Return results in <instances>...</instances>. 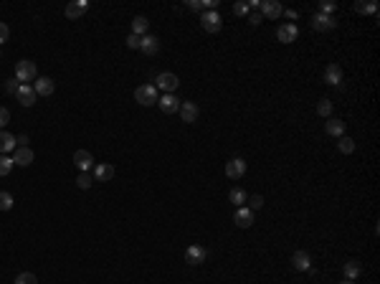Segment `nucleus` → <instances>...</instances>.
<instances>
[{
	"label": "nucleus",
	"instance_id": "1",
	"mask_svg": "<svg viewBox=\"0 0 380 284\" xmlns=\"http://www.w3.org/2000/svg\"><path fill=\"white\" fill-rule=\"evenodd\" d=\"M135 99H137L142 107H152V104H157V99H160L157 86H155V84H142V86H137Z\"/></svg>",
	"mask_w": 380,
	"mask_h": 284
},
{
	"label": "nucleus",
	"instance_id": "2",
	"mask_svg": "<svg viewBox=\"0 0 380 284\" xmlns=\"http://www.w3.org/2000/svg\"><path fill=\"white\" fill-rule=\"evenodd\" d=\"M200 26H203V31H208V33H218V31L223 28V18H221L218 10H206V13L200 15Z\"/></svg>",
	"mask_w": 380,
	"mask_h": 284
},
{
	"label": "nucleus",
	"instance_id": "3",
	"mask_svg": "<svg viewBox=\"0 0 380 284\" xmlns=\"http://www.w3.org/2000/svg\"><path fill=\"white\" fill-rule=\"evenodd\" d=\"M36 76H38V69H36L33 61H18L15 64V79L20 84L23 81H36Z\"/></svg>",
	"mask_w": 380,
	"mask_h": 284
},
{
	"label": "nucleus",
	"instance_id": "4",
	"mask_svg": "<svg viewBox=\"0 0 380 284\" xmlns=\"http://www.w3.org/2000/svg\"><path fill=\"white\" fill-rule=\"evenodd\" d=\"M155 81H157L155 86H157V89H162V94H175V89L180 86V79H178L175 74H170V71L160 74Z\"/></svg>",
	"mask_w": 380,
	"mask_h": 284
},
{
	"label": "nucleus",
	"instance_id": "5",
	"mask_svg": "<svg viewBox=\"0 0 380 284\" xmlns=\"http://www.w3.org/2000/svg\"><path fill=\"white\" fill-rule=\"evenodd\" d=\"M180 117H183V122L185 125H193V122H198V117H200V109H198V104L195 102H180Z\"/></svg>",
	"mask_w": 380,
	"mask_h": 284
},
{
	"label": "nucleus",
	"instance_id": "6",
	"mask_svg": "<svg viewBox=\"0 0 380 284\" xmlns=\"http://www.w3.org/2000/svg\"><path fill=\"white\" fill-rule=\"evenodd\" d=\"M259 10H261V15L269 18V20H276V18L284 15V8H282V3H276V0H264Z\"/></svg>",
	"mask_w": 380,
	"mask_h": 284
},
{
	"label": "nucleus",
	"instance_id": "7",
	"mask_svg": "<svg viewBox=\"0 0 380 284\" xmlns=\"http://www.w3.org/2000/svg\"><path fill=\"white\" fill-rule=\"evenodd\" d=\"M276 38H279L282 43H294V41L299 38V28H297L294 23H284V26L276 28Z\"/></svg>",
	"mask_w": 380,
	"mask_h": 284
},
{
	"label": "nucleus",
	"instance_id": "8",
	"mask_svg": "<svg viewBox=\"0 0 380 284\" xmlns=\"http://www.w3.org/2000/svg\"><path fill=\"white\" fill-rule=\"evenodd\" d=\"M243 173H246V162H243V157H233V160H228L226 162V178L228 180H238V178H243Z\"/></svg>",
	"mask_w": 380,
	"mask_h": 284
},
{
	"label": "nucleus",
	"instance_id": "9",
	"mask_svg": "<svg viewBox=\"0 0 380 284\" xmlns=\"http://www.w3.org/2000/svg\"><path fill=\"white\" fill-rule=\"evenodd\" d=\"M86 10H89V3H86V0H74V3H69V5L64 8V15H66L69 20H79Z\"/></svg>",
	"mask_w": 380,
	"mask_h": 284
},
{
	"label": "nucleus",
	"instance_id": "10",
	"mask_svg": "<svg viewBox=\"0 0 380 284\" xmlns=\"http://www.w3.org/2000/svg\"><path fill=\"white\" fill-rule=\"evenodd\" d=\"M335 26H337V20H335L332 15H322V13H314V15H312V28L319 31V33H322V31H332Z\"/></svg>",
	"mask_w": 380,
	"mask_h": 284
},
{
	"label": "nucleus",
	"instance_id": "11",
	"mask_svg": "<svg viewBox=\"0 0 380 284\" xmlns=\"http://www.w3.org/2000/svg\"><path fill=\"white\" fill-rule=\"evenodd\" d=\"M33 91H36L38 97H51V94L56 91V84H54V79H51V76H41V79H36Z\"/></svg>",
	"mask_w": 380,
	"mask_h": 284
},
{
	"label": "nucleus",
	"instance_id": "12",
	"mask_svg": "<svg viewBox=\"0 0 380 284\" xmlns=\"http://www.w3.org/2000/svg\"><path fill=\"white\" fill-rule=\"evenodd\" d=\"M233 223H236L238 228H248V226H254V211L246 208V206L236 208V213H233Z\"/></svg>",
	"mask_w": 380,
	"mask_h": 284
},
{
	"label": "nucleus",
	"instance_id": "13",
	"mask_svg": "<svg viewBox=\"0 0 380 284\" xmlns=\"http://www.w3.org/2000/svg\"><path fill=\"white\" fill-rule=\"evenodd\" d=\"M157 107L165 112V114H175L180 109V99L175 94H162V99H157Z\"/></svg>",
	"mask_w": 380,
	"mask_h": 284
},
{
	"label": "nucleus",
	"instance_id": "14",
	"mask_svg": "<svg viewBox=\"0 0 380 284\" xmlns=\"http://www.w3.org/2000/svg\"><path fill=\"white\" fill-rule=\"evenodd\" d=\"M33 150L31 147H15L13 150V165H20V168H26V165H31L33 162Z\"/></svg>",
	"mask_w": 380,
	"mask_h": 284
},
{
	"label": "nucleus",
	"instance_id": "15",
	"mask_svg": "<svg viewBox=\"0 0 380 284\" xmlns=\"http://www.w3.org/2000/svg\"><path fill=\"white\" fill-rule=\"evenodd\" d=\"M324 81H327L330 86L342 89V69H340V64H330V66L324 69Z\"/></svg>",
	"mask_w": 380,
	"mask_h": 284
},
{
	"label": "nucleus",
	"instance_id": "16",
	"mask_svg": "<svg viewBox=\"0 0 380 284\" xmlns=\"http://www.w3.org/2000/svg\"><path fill=\"white\" fill-rule=\"evenodd\" d=\"M15 97H18V102H20L23 107H33L38 94L33 91V86H28V84H20V89H18V94H15Z\"/></svg>",
	"mask_w": 380,
	"mask_h": 284
},
{
	"label": "nucleus",
	"instance_id": "17",
	"mask_svg": "<svg viewBox=\"0 0 380 284\" xmlns=\"http://www.w3.org/2000/svg\"><path fill=\"white\" fill-rule=\"evenodd\" d=\"M185 262H188L190 267L203 264V262H206V249H203V246H188V251H185Z\"/></svg>",
	"mask_w": 380,
	"mask_h": 284
},
{
	"label": "nucleus",
	"instance_id": "18",
	"mask_svg": "<svg viewBox=\"0 0 380 284\" xmlns=\"http://www.w3.org/2000/svg\"><path fill=\"white\" fill-rule=\"evenodd\" d=\"M74 165L81 170V173H86V170L94 165V157H91V152H89V150H76V152H74Z\"/></svg>",
	"mask_w": 380,
	"mask_h": 284
},
{
	"label": "nucleus",
	"instance_id": "19",
	"mask_svg": "<svg viewBox=\"0 0 380 284\" xmlns=\"http://www.w3.org/2000/svg\"><path fill=\"white\" fill-rule=\"evenodd\" d=\"M94 178L102 180V183L112 180V178H114V165H112V162H99V165L94 168Z\"/></svg>",
	"mask_w": 380,
	"mask_h": 284
},
{
	"label": "nucleus",
	"instance_id": "20",
	"mask_svg": "<svg viewBox=\"0 0 380 284\" xmlns=\"http://www.w3.org/2000/svg\"><path fill=\"white\" fill-rule=\"evenodd\" d=\"M140 51L142 54H147V56H155L157 51H160V38L157 36H142V46H140Z\"/></svg>",
	"mask_w": 380,
	"mask_h": 284
},
{
	"label": "nucleus",
	"instance_id": "21",
	"mask_svg": "<svg viewBox=\"0 0 380 284\" xmlns=\"http://www.w3.org/2000/svg\"><path fill=\"white\" fill-rule=\"evenodd\" d=\"M18 147V142L15 137L10 135V132H5V130H0V155H8V152H13Z\"/></svg>",
	"mask_w": 380,
	"mask_h": 284
},
{
	"label": "nucleus",
	"instance_id": "22",
	"mask_svg": "<svg viewBox=\"0 0 380 284\" xmlns=\"http://www.w3.org/2000/svg\"><path fill=\"white\" fill-rule=\"evenodd\" d=\"M292 267H294L297 272H309V267H312L309 254H307V251H297V254L292 256Z\"/></svg>",
	"mask_w": 380,
	"mask_h": 284
},
{
	"label": "nucleus",
	"instance_id": "23",
	"mask_svg": "<svg viewBox=\"0 0 380 284\" xmlns=\"http://www.w3.org/2000/svg\"><path fill=\"white\" fill-rule=\"evenodd\" d=\"M324 132L332 135V137H342L345 135V122L342 120H330V122H324Z\"/></svg>",
	"mask_w": 380,
	"mask_h": 284
},
{
	"label": "nucleus",
	"instance_id": "24",
	"mask_svg": "<svg viewBox=\"0 0 380 284\" xmlns=\"http://www.w3.org/2000/svg\"><path fill=\"white\" fill-rule=\"evenodd\" d=\"M342 272H345L347 282H355V279L360 277L363 267H360V262H345V264H342Z\"/></svg>",
	"mask_w": 380,
	"mask_h": 284
},
{
	"label": "nucleus",
	"instance_id": "25",
	"mask_svg": "<svg viewBox=\"0 0 380 284\" xmlns=\"http://www.w3.org/2000/svg\"><path fill=\"white\" fill-rule=\"evenodd\" d=\"M355 13H360V15H375L378 13V3H373V0H358L355 3Z\"/></svg>",
	"mask_w": 380,
	"mask_h": 284
},
{
	"label": "nucleus",
	"instance_id": "26",
	"mask_svg": "<svg viewBox=\"0 0 380 284\" xmlns=\"http://www.w3.org/2000/svg\"><path fill=\"white\" fill-rule=\"evenodd\" d=\"M147 26H150L147 18H145V15H137V18L132 20V33H135V36H147Z\"/></svg>",
	"mask_w": 380,
	"mask_h": 284
},
{
	"label": "nucleus",
	"instance_id": "27",
	"mask_svg": "<svg viewBox=\"0 0 380 284\" xmlns=\"http://www.w3.org/2000/svg\"><path fill=\"white\" fill-rule=\"evenodd\" d=\"M246 198H248V196H246L241 188H231V193H228V201H231V203H236L238 208L246 203Z\"/></svg>",
	"mask_w": 380,
	"mask_h": 284
},
{
	"label": "nucleus",
	"instance_id": "28",
	"mask_svg": "<svg viewBox=\"0 0 380 284\" xmlns=\"http://www.w3.org/2000/svg\"><path fill=\"white\" fill-rule=\"evenodd\" d=\"M337 150H340L342 155H350V152L355 150V142L350 140V137H345V135H342V137H337Z\"/></svg>",
	"mask_w": 380,
	"mask_h": 284
},
{
	"label": "nucleus",
	"instance_id": "29",
	"mask_svg": "<svg viewBox=\"0 0 380 284\" xmlns=\"http://www.w3.org/2000/svg\"><path fill=\"white\" fill-rule=\"evenodd\" d=\"M76 185H79L81 191H89V188L94 185V175H89V173H79V178H76Z\"/></svg>",
	"mask_w": 380,
	"mask_h": 284
},
{
	"label": "nucleus",
	"instance_id": "30",
	"mask_svg": "<svg viewBox=\"0 0 380 284\" xmlns=\"http://www.w3.org/2000/svg\"><path fill=\"white\" fill-rule=\"evenodd\" d=\"M317 114L319 117H330L332 114V102L330 99H319L317 102Z\"/></svg>",
	"mask_w": 380,
	"mask_h": 284
},
{
	"label": "nucleus",
	"instance_id": "31",
	"mask_svg": "<svg viewBox=\"0 0 380 284\" xmlns=\"http://www.w3.org/2000/svg\"><path fill=\"white\" fill-rule=\"evenodd\" d=\"M10 170H13V157H8V155H0V178H5Z\"/></svg>",
	"mask_w": 380,
	"mask_h": 284
},
{
	"label": "nucleus",
	"instance_id": "32",
	"mask_svg": "<svg viewBox=\"0 0 380 284\" xmlns=\"http://www.w3.org/2000/svg\"><path fill=\"white\" fill-rule=\"evenodd\" d=\"M233 13H236L238 18H246V15L251 13V8H248V3H243V0H238V3L233 5Z\"/></svg>",
	"mask_w": 380,
	"mask_h": 284
},
{
	"label": "nucleus",
	"instance_id": "33",
	"mask_svg": "<svg viewBox=\"0 0 380 284\" xmlns=\"http://www.w3.org/2000/svg\"><path fill=\"white\" fill-rule=\"evenodd\" d=\"M3 89H5V94H18V89H20V81H18V79H5Z\"/></svg>",
	"mask_w": 380,
	"mask_h": 284
},
{
	"label": "nucleus",
	"instance_id": "34",
	"mask_svg": "<svg viewBox=\"0 0 380 284\" xmlns=\"http://www.w3.org/2000/svg\"><path fill=\"white\" fill-rule=\"evenodd\" d=\"M10 208H13V196L0 191V211H10Z\"/></svg>",
	"mask_w": 380,
	"mask_h": 284
},
{
	"label": "nucleus",
	"instance_id": "35",
	"mask_svg": "<svg viewBox=\"0 0 380 284\" xmlns=\"http://www.w3.org/2000/svg\"><path fill=\"white\" fill-rule=\"evenodd\" d=\"M15 284H38V279H36V274L23 272V274H18V277H15Z\"/></svg>",
	"mask_w": 380,
	"mask_h": 284
},
{
	"label": "nucleus",
	"instance_id": "36",
	"mask_svg": "<svg viewBox=\"0 0 380 284\" xmlns=\"http://www.w3.org/2000/svg\"><path fill=\"white\" fill-rule=\"evenodd\" d=\"M335 8H337V5H335L332 0H327V3L322 0V3H319V13H322V15H330V13H335Z\"/></svg>",
	"mask_w": 380,
	"mask_h": 284
},
{
	"label": "nucleus",
	"instance_id": "37",
	"mask_svg": "<svg viewBox=\"0 0 380 284\" xmlns=\"http://www.w3.org/2000/svg\"><path fill=\"white\" fill-rule=\"evenodd\" d=\"M248 203H251V211H259V208H264V196H251V198H246Z\"/></svg>",
	"mask_w": 380,
	"mask_h": 284
},
{
	"label": "nucleus",
	"instance_id": "38",
	"mask_svg": "<svg viewBox=\"0 0 380 284\" xmlns=\"http://www.w3.org/2000/svg\"><path fill=\"white\" fill-rule=\"evenodd\" d=\"M127 46H130V49H140V46H142V36H135V33H130V38H127Z\"/></svg>",
	"mask_w": 380,
	"mask_h": 284
},
{
	"label": "nucleus",
	"instance_id": "39",
	"mask_svg": "<svg viewBox=\"0 0 380 284\" xmlns=\"http://www.w3.org/2000/svg\"><path fill=\"white\" fill-rule=\"evenodd\" d=\"M264 20V15H261V10H254V13H248V23L251 26H259Z\"/></svg>",
	"mask_w": 380,
	"mask_h": 284
},
{
	"label": "nucleus",
	"instance_id": "40",
	"mask_svg": "<svg viewBox=\"0 0 380 284\" xmlns=\"http://www.w3.org/2000/svg\"><path fill=\"white\" fill-rule=\"evenodd\" d=\"M8 122H10V112H8L5 107H0V130H3Z\"/></svg>",
	"mask_w": 380,
	"mask_h": 284
},
{
	"label": "nucleus",
	"instance_id": "41",
	"mask_svg": "<svg viewBox=\"0 0 380 284\" xmlns=\"http://www.w3.org/2000/svg\"><path fill=\"white\" fill-rule=\"evenodd\" d=\"M8 36H10V28H8L5 23H0V46L8 41Z\"/></svg>",
	"mask_w": 380,
	"mask_h": 284
},
{
	"label": "nucleus",
	"instance_id": "42",
	"mask_svg": "<svg viewBox=\"0 0 380 284\" xmlns=\"http://www.w3.org/2000/svg\"><path fill=\"white\" fill-rule=\"evenodd\" d=\"M284 15H287L289 20H297V10H284Z\"/></svg>",
	"mask_w": 380,
	"mask_h": 284
},
{
	"label": "nucleus",
	"instance_id": "43",
	"mask_svg": "<svg viewBox=\"0 0 380 284\" xmlns=\"http://www.w3.org/2000/svg\"><path fill=\"white\" fill-rule=\"evenodd\" d=\"M15 142H20V147H26V142H28V137H26V135H20V137H15Z\"/></svg>",
	"mask_w": 380,
	"mask_h": 284
},
{
	"label": "nucleus",
	"instance_id": "44",
	"mask_svg": "<svg viewBox=\"0 0 380 284\" xmlns=\"http://www.w3.org/2000/svg\"><path fill=\"white\" fill-rule=\"evenodd\" d=\"M342 284H352V282H342Z\"/></svg>",
	"mask_w": 380,
	"mask_h": 284
}]
</instances>
